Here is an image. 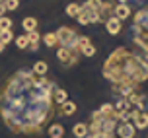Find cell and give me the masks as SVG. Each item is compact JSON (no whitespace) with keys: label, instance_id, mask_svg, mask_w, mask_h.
I'll use <instances>...</instances> for the list:
<instances>
[{"label":"cell","instance_id":"obj_1","mask_svg":"<svg viewBox=\"0 0 148 138\" xmlns=\"http://www.w3.org/2000/svg\"><path fill=\"white\" fill-rule=\"evenodd\" d=\"M55 84L31 70H18L8 78L0 94V117L12 132L39 134L49 126L57 109L53 101Z\"/></svg>","mask_w":148,"mask_h":138},{"label":"cell","instance_id":"obj_2","mask_svg":"<svg viewBox=\"0 0 148 138\" xmlns=\"http://www.w3.org/2000/svg\"><path fill=\"white\" fill-rule=\"evenodd\" d=\"M103 76L115 86H138L148 80V62L127 47H117L105 58Z\"/></svg>","mask_w":148,"mask_h":138},{"label":"cell","instance_id":"obj_3","mask_svg":"<svg viewBox=\"0 0 148 138\" xmlns=\"http://www.w3.org/2000/svg\"><path fill=\"white\" fill-rule=\"evenodd\" d=\"M133 33H134V43L144 51L142 58L148 62V8H142L134 14Z\"/></svg>","mask_w":148,"mask_h":138},{"label":"cell","instance_id":"obj_4","mask_svg":"<svg viewBox=\"0 0 148 138\" xmlns=\"http://www.w3.org/2000/svg\"><path fill=\"white\" fill-rule=\"evenodd\" d=\"M55 35H57V43H59V47H66V49H72V51H76L78 33H76L72 27L62 25V27H59L57 31H55Z\"/></svg>","mask_w":148,"mask_h":138},{"label":"cell","instance_id":"obj_5","mask_svg":"<svg viewBox=\"0 0 148 138\" xmlns=\"http://www.w3.org/2000/svg\"><path fill=\"white\" fill-rule=\"evenodd\" d=\"M76 20L80 25H90V23H97L101 22L99 20V10H94V8H88L82 4L80 6V14L76 16Z\"/></svg>","mask_w":148,"mask_h":138},{"label":"cell","instance_id":"obj_6","mask_svg":"<svg viewBox=\"0 0 148 138\" xmlns=\"http://www.w3.org/2000/svg\"><path fill=\"white\" fill-rule=\"evenodd\" d=\"M78 57H80V53L78 51H72V49H66V47H59V51H57V58H59L60 64L64 66H74L78 62Z\"/></svg>","mask_w":148,"mask_h":138},{"label":"cell","instance_id":"obj_7","mask_svg":"<svg viewBox=\"0 0 148 138\" xmlns=\"http://www.w3.org/2000/svg\"><path fill=\"white\" fill-rule=\"evenodd\" d=\"M119 134L117 138H134V134H136V128H134L133 123H119L117 124V130H115Z\"/></svg>","mask_w":148,"mask_h":138},{"label":"cell","instance_id":"obj_8","mask_svg":"<svg viewBox=\"0 0 148 138\" xmlns=\"http://www.w3.org/2000/svg\"><path fill=\"white\" fill-rule=\"evenodd\" d=\"M113 16L117 18L119 22L129 20V18H131V6H129V4H125V2H119L117 6L113 8Z\"/></svg>","mask_w":148,"mask_h":138},{"label":"cell","instance_id":"obj_9","mask_svg":"<svg viewBox=\"0 0 148 138\" xmlns=\"http://www.w3.org/2000/svg\"><path fill=\"white\" fill-rule=\"evenodd\" d=\"M105 29H107L109 35H117V33H121V29H123V22H119L115 16H111V18L105 20Z\"/></svg>","mask_w":148,"mask_h":138},{"label":"cell","instance_id":"obj_10","mask_svg":"<svg viewBox=\"0 0 148 138\" xmlns=\"http://www.w3.org/2000/svg\"><path fill=\"white\" fill-rule=\"evenodd\" d=\"M134 128H148V113L146 111H136V115H134Z\"/></svg>","mask_w":148,"mask_h":138},{"label":"cell","instance_id":"obj_11","mask_svg":"<svg viewBox=\"0 0 148 138\" xmlns=\"http://www.w3.org/2000/svg\"><path fill=\"white\" fill-rule=\"evenodd\" d=\"M76 109H78V107H76V103L68 99V101H64V103H60V105H59V115L70 117V115H74V113H76Z\"/></svg>","mask_w":148,"mask_h":138},{"label":"cell","instance_id":"obj_12","mask_svg":"<svg viewBox=\"0 0 148 138\" xmlns=\"http://www.w3.org/2000/svg\"><path fill=\"white\" fill-rule=\"evenodd\" d=\"M47 132H49L51 138H62L64 136V126H62L60 123H53V124H49Z\"/></svg>","mask_w":148,"mask_h":138},{"label":"cell","instance_id":"obj_13","mask_svg":"<svg viewBox=\"0 0 148 138\" xmlns=\"http://www.w3.org/2000/svg\"><path fill=\"white\" fill-rule=\"evenodd\" d=\"M53 101L57 103V105H60V103L68 101V94H66V89H62V87H55V92H53Z\"/></svg>","mask_w":148,"mask_h":138},{"label":"cell","instance_id":"obj_14","mask_svg":"<svg viewBox=\"0 0 148 138\" xmlns=\"http://www.w3.org/2000/svg\"><path fill=\"white\" fill-rule=\"evenodd\" d=\"M72 132H74V136H76V138H86L90 134L88 124H86V123H76V124H74V128H72Z\"/></svg>","mask_w":148,"mask_h":138},{"label":"cell","instance_id":"obj_15","mask_svg":"<svg viewBox=\"0 0 148 138\" xmlns=\"http://www.w3.org/2000/svg\"><path fill=\"white\" fill-rule=\"evenodd\" d=\"M22 27L25 29V33H31V31H37V20H35V18H31V16H27V18H23V22H22Z\"/></svg>","mask_w":148,"mask_h":138},{"label":"cell","instance_id":"obj_16","mask_svg":"<svg viewBox=\"0 0 148 138\" xmlns=\"http://www.w3.org/2000/svg\"><path fill=\"white\" fill-rule=\"evenodd\" d=\"M25 35H27V39H29V49L33 53H37V49H39V39H41L39 31H31V33H25Z\"/></svg>","mask_w":148,"mask_h":138},{"label":"cell","instance_id":"obj_17","mask_svg":"<svg viewBox=\"0 0 148 138\" xmlns=\"http://www.w3.org/2000/svg\"><path fill=\"white\" fill-rule=\"evenodd\" d=\"M47 70H49V66H47V62H45V60H37L35 64H33V68H31V72L37 74V76H45V74H47Z\"/></svg>","mask_w":148,"mask_h":138},{"label":"cell","instance_id":"obj_18","mask_svg":"<svg viewBox=\"0 0 148 138\" xmlns=\"http://www.w3.org/2000/svg\"><path fill=\"white\" fill-rule=\"evenodd\" d=\"M113 109H115V115H121V113H125V111L131 109V105H129V101L123 97V99H119V101L113 105Z\"/></svg>","mask_w":148,"mask_h":138},{"label":"cell","instance_id":"obj_19","mask_svg":"<svg viewBox=\"0 0 148 138\" xmlns=\"http://www.w3.org/2000/svg\"><path fill=\"white\" fill-rule=\"evenodd\" d=\"M14 41H16V47L18 49H22V51L29 49V39H27V35H18V37H14Z\"/></svg>","mask_w":148,"mask_h":138},{"label":"cell","instance_id":"obj_20","mask_svg":"<svg viewBox=\"0 0 148 138\" xmlns=\"http://www.w3.org/2000/svg\"><path fill=\"white\" fill-rule=\"evenodd\" d=\"M43 43L47 45V47H49V49H53V47H59V43H57V35H55V33H45L43 35Z\"/></svg>","mask_w":148,"mask_h":138},{"label":"cell","instance_id":"obj_21","mask_svg":"<svg viewBox=\"0 0 148 138\" xmlns=\"http://www.w3.org/2000/svg\"><path fill=\"white\" fill-rule=\"evenodd\" d=\"M14 33H12V29H8V31H2L0 33V43H4V45H8V43H12L14 41Z\"/></svg>","mask_w":148,"mask_h":138},{"label":"cell","instance_id":"obj_22","mask_svg":"<svg viewBox=\"0 0 148 138\" xmlns=\"http://www.w3.org/2000/svg\"><path fill=\"white\" fill-rule=\"evenodd\" d=\"M78 14H80V4L72 2V4H68V6H66V16H70V18H76Z\"/></svg>","mask_w":148,"mask_h":138},{"label":"cell","instance_id":"obj_23","mask_svg":"<svg viewBox=\"0 0 148 138\" xmlns=\"http://www.w3.org/2000/svg\"><path fill=\"white\" fill-rule=\"evenodd\" d=\"M86 45H90V37H86V35H78V41H76V51L80 53Z\"/></svg>","mask_w":148,"mask_h":138},{"label":"cell","instance_id":"obj_24","mask_svg":"<svg viewBox=\"0 0 148 138\" xmlns=\"http://www.w3.org/2000/svg\"><path fill=\"white\" fill-rule=\"evenodd\" d=\"M8 29H12V20L6 18V16H2L0 18V33L2 31H8Z\"/></svg>","mask_w":148,"mask_h":138},{"label":"cell","instance_id":"obj_25","mask_svg":"<svg viewBox=\"0 0 148 138\" xmlns=\"http://www.w3.org/2000/svg\"><path fill=\"white\" fill-rule=\"evenodd\" d=\"M80 55H84V57H94V55H96V47H94V45L90 43V45H86V47H84V49H82L80 51Z\"/></svg>","mask_w":148,"mask_h":138},{"label":"cell","instance_id":"obj_26","mask_svg":"<svg viewBox=\"0 0 148 138\" xmlns=\"http://www.w3.org/2000/svg\"><path fill=\"white\" fill-rule=\"evenodd\" d=\"M97 111H99L101 115H115V109H113V105H111V103H105V105H101Z\"/></svg>","mask_w":148,"mask_h":138},{"label":"cell","instance_id":"obj_27","mask_svg":"<svg viewBox=\"0 0 148 138\" xmlns=\"http://www.w3.org/2000/svg\"><path fill=\"white\" fill-rule=\"evenodd\" d=\"M18 6H20V0H4V8H6V10H10V12H12V10H16Z\"/></svg>","mask_w":148,"mask_h":138},{"label":"cell","instance_id":"obj_28","mask_svg":"<svg viewBox=\"0 0 148 138\" xmlns=\"http://www.w3.org/2000/svg\"><path fill=\"white\" fill-rule=\"evenodd\" d=\"M6 14V8H4V4H0V18Z\"/></svg>","mask_w":148,"mask_h":138},{"label":"cell","instance_id":"obj_29","mask_svg":"<svg viewBox=\"0 0 148 138\" xmlns=\"http://www.w3.org/2000/svg\"><path fill=\"white\" fill-rule=\"evenodd\" d=\"M86 138H101V136H99V134H88Z\"/></svg>","mask_w":148,"mask_h":138},{"label":"cell","instance_id":"obj_30","mask_svg":"<svg viewBox=\"0 0 148 138\" xmlns=\"http://www.w3.org/2000/svg\"><path fill=\"white\" fill-rule=\"evenodd\" d=\"M4 49H6V45H4V43H0V53L4 51Z\"/></svg>","mask_w":148,"mask_h":138},{"label":"cell","instance_id":"obj_31","mask_svg":"<svg viewBox=\"0 0 148 138\" xmlns=\"http://www.w3.org/2000/svg\"><path fill=\"white\" fill-rule=\"evenodd\" d=\"M0 4H4V0H0Z\"/></svg>","mask_w":148,"mask_h":138},{"label":"cell","instance_id":"obj_32","mask_svg":"<svg viewBox=\"0 0 148 138\" xmlns=\"http://www.w3.org/2000/svg\"><path fill=\"white\" fill-rule=\"evenodd\" d=\"M121 2H125V4H127V0H121Z\"/></svg>","mask_w":148,"mask_h":138},{"label":"cell","instance_id":"obj_33","mask_svg":"<svg viewBox=\"0 0 148 138\" xmlns=\"http://www.w3.org/2000/svg\"><path fill=\"white\" fill-rule=\"evenodd\" d=\"M113 138H115V136H113Z\"/></svg>","mask_w":148,"mask_h":138}]
</instances>
